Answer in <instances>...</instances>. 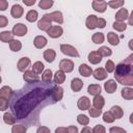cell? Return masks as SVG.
Masks as SVG:
<instances>
[{
	"label": "cell",
	"mask_w": 133,
	"mask_h": 133,
	"mask_svg": "<svg viewBox=\"0 0 133 133\" xmlns=\"http://www.w3.org/2000/svg\"><path fill=\"white\" fill-rule=\"evenodd\" d=\"M52 87H38L36 89H32L26 95L20 97H14V103L10 105L11 110L15 114V117L18 119L25 118L35 106L39 104L41 101L50 97V91Z\"/></svg>",
	"instance_id": "obj_1"
},
{
	"label": "cell",
	"mask_w": 133,
	"mask_h": 133,
	"mask_svg": "<svg viewBox=\"0 0 133 133\" xmlns=\"http://www.w3.org/2000/svg\"><path fill=\"white\" fill-rule=\"evenodd\" d=\"M133 55L131 54L126 60L118 63L114 69V78L115 80L123 84L131 86L133 85V62H132Z\"/></svg>",
	"instance_id": "obj_2"
},
{
	"label": "cell",
	"mask_w": 133,
	"mask_h": 133,
	"mask_svg": "<svg viewBox=\"0 0 133 133\" xmlns=\"http://www.w3.org/2000/svg\"><path fill=\"white\" fill-rule=\"evenodd\" d=\"M60 51H61L62 54H64L66 56L79 57V53H78L77 49L75 47H73L72 45H69V44H62V45H60Z\"/></svg>",
	"instance_id": "obj_3"
},
{
	"label": "cell",
	"mask_w": 133,
	"mask_h": 133,
	"mask_svg": "<svg viewBox=\"0 0 133 133\" xmlns=\"http://www.w3.org/2000/svg\"><path fill=\"white\" fill-rule=\"evenodd\" d=\"M50 97H51V99L53 100L54 103H55V102H59V101L62 99V97H63V88H62L61 86L55 84V85L52 86V88H51Z\"/></svg>",
	"instance_id": "obj_4"
},
{
	"label": "cell",
	"mask_w": 133,
	"mask_h": 133,
	"mask_svg": "<svg viewBox=\"0 0 133 133\" xmlns=\"http://www.w3.org/2000/svg\"><path fill=\"white\" fill-rule=\"evenodd\" d=\"M51 26H52V22H51V20L49 18V14H45L42 17V19L37 22V28L39 30H42V31H46L47 32L48 29Z\"/></svg>",
	"instance_id": "obj_5"
},
{
	"label": "cell",
	"mask_w": 133,
	"mask_h": 133,
	"mask_svg": "<svg viewBox=\"0 0 133 133\" xmlns=\"http://www.w3.org/2000/svg\"><path fill=\"white\" fill-rule=\"evenodd\" d=\"M59 70L65 73H71L74 70V62L71 59H61L59 62Z\"/></svg>",
	"instance_id": "obj_6"
},
{
	"label": "cell",
	"mask_w": 133,
	"mask_h": 133,
	"mask_svg": "<svg viewBox=\"0 0 133 133\" xmlns=\"http://www.w3.org/2000/svg\"><path fill=\"white\" fill-rule=\"evenodd\" d=\"M23 79L25 82L29 83V84H34V83H38L39 82V78L36 74H34L32 71H25L24 75H23Z\"/></svg>",
	"instance_id": "obj_7"
},
{
	"label": "cell",
	"mask_w": 133,
	"mask_h": 133,
	"mask_svg": "<svg viewBox=\"0 0 133 133\" xmlns=\"http://www.w3.org/2000/svg\"><path fill=\"white\" fill-rule=\"evenodd\" d=\"M47 33H48V35H49L50 37H52V38H58V37H60V36L62 35L63 29H62L59 25H52V26L48 29Z\"/></svg>",
	"instance_id": "obj_8"
},
{
	"label": "cell",
	"mask_w": 133,
	"mask_h": 133,
	"mask_svg": "<svg viewBox=\"0 0 133 133\" xmlns=\"http://www.w3.org/2000/svg\"><path fill=\"white\" fill-rule=\"evenodd\" d=\"M27 26L24 25L23 23H18L16 24L14 27H12V30H11V33L14 35H17V36H24L26 33H27Z\"/></svg>",
	"instance_id": "obj_9"
},
{
	"label": "cell",
	"mask_w": 133,
	"mask_h": 133,
	"mask_svg": "<svg viewBox=\"0 0 133 133\" xmlns=\"http://www.w3.org/2000/svg\"><path fill=\"white\" fill-rule=\"evenodd\" d=\"M91 5L92 8L98 12H104L107 9V2L103 0H94Z\"/></svg>",
	"instance_id": "obj_10"
},
{
	"label": "cell",
	"mask_w": 133,
	"mask_h": 133,
	"mask_svg": "<svg viewBox=\"0 0 133 133\" xmlns=\"http://www.w3.org/2000/svg\"><path fill=\"white\" fill-rule=\"evenodd\" d=\"M77 106H78V108H79L80 110H88V109L90 108V100H89L87 97L83 96V97H81V98L78 100Z\"/></svg>",
	"instance_id": "obj_11"
},
{
	"label": "cell",
	"mask_w": 133,
	"mask_h": 133,
	"mask_svg": "<svg viewBox=\"0 0 133 133\" xmlns=\"http://www.w3.org/2000/svg\"><path fill=\"white\" fill-rule=\"evenodd\" d=\"M24 14V8L20 5V4H14L11 9H10V15L12 18L15 19H19L23 16Z\"/></svg>",
	"instance_id": "obj_12"
},
{
	"label": "cell",
	"mask_w": 133,
	"mask_h": 133,
	"mask_svg": "<svg viewBox=\"0 0 133 133\" xmlns=\"http://www.w3.org/2000/svg\"><path fill=\"white\" fill-rule=\"evenodd\" d=\"M116 88H117V83L112 79H109L104 83V89L107 94H113L116 90Z\"/></svg>",
	"instance_id": "obj_13"
},
{
	"label": "cell",
	"mask_w": 133,
	"mask_h": 133,
	"mask_svg": "<svg viewBox=\"0 0 133 133\" xmlns=\"http://www.w3.org/2000/svg\"><path fill=\"white\" fill-rule=\"evenodd\" d=\"M30 65V59L28 57H21L17 63V68L20 72L27 71V68Z\"/></svg>",
	"instance_id": "obj_14"
},
{
	"label": "cell",
	"mask_w": 133,
	"mask_h": 133,
	"mask_svg": "<svg viewBox=\"0 0 133 133\" xmlns=\"http://www.w3.org/2000/svg\"><path fill=\"white\" fill-rule=\"evenodd\" d=\"M97 22H98V17L95 16V15H89L86 18V22H85L86 28L90 29V30H94L95 28H97Z\"/></svg>",
	"instance_id": "obj_15"
},
{
	"label": "cell",
	"mask_w": 133,
	"mask_h": 133,
	"mask_svg": "<svg viewBox=\"0 0 133 133\" xmlns=\"http://www.w3.org/2000/svg\"><path fill=\"white\" fill-rule=\"evenodd\" d=\"M49 18L51 22H55L57 24H62L63 23V16L61 11H53L49 14Z\"/></svg>",
	"instance_id": "obj_16"
},
{
	"label": "cell",
	"mask_w": 133,
	"mask_h": 133,
	"mask_svg": "<svg viewBox=\"0 0 133 133\" xmlns=\"http://www.w3.org/2000/svg\"><path fill=\"white\" fill-rule=\"evenodd\" d=\"M47 43H48L47 38H46L45 36H43V35H37V36H35L34 39H33V45H34V47L37 48V49L44 48V47L47 45Z\"/></svg>",
	"instance_id": "obj_17"
},
{
	"label": "cell",
	"mask_w": 133,
	"mask_h": 133,
	"mask_svg": "<svg viewBox=\"0 0 133 133\" xmlns=\"http://www.w3.org/2000/svg\"><path fill=\"white\" fill-rule=\"evenodd\" d=\"M88 61L91 63V64H98L102 61V56L97 52V51H91L89 52L88 54Z\"/></svg>",
	"instance_id": "obj_18"
},
{
	"label": "cell",
	"mask_w": 133,
	"mask_h": 133,
	"mask_svg": "<svg viewBox=\"0 0 133 133\" xmlns=\"http://www.w3.org/2000/svg\"><path fill=\"white\" fill-rule=\"evenodd\" d=\"M92 76H94L95 79L101 81V80H104V79L107 78V73H106L105 69H103V68H98V69H96V70L92 72Z\"/></svg>",
	"instance_id": "obj_19"
},
{
	"label": "cell",
	"mask_w": 133,
	"mask_h": 133,
	"mask_svg": "<svg viewBox=\"0 0 133 133\" xmlns=\"http://www.w3.org/2000/svg\"><path fill=\"white\" fill-rule=\"evenodd\" d=\"M129 17V12L127 8H121L116 14H115V21L116 22H124L127 20Z\"/></svg>",
	"instance_id": "obj_20"
},
{
	"label": "cell",
	"mask_w": 133,
	"mask_h": 133,
	"mask_svg": "<svg viewBox=\"0 0 133 133\" xmlns=\"http://www.w3.org/2000/svg\"><path fill=\"white\" fill-rule=\"evenodd\" d=\"M82 87H83V82H82L81 79H79V78L72 79V81H71V88H72L73 91L78 92V91H80L82 89Z\"/></svg>",
	"instance_id": "obj_21"
},
{
	"label": "cell",
	"mask_w": 133,
	"mask_h": 133,
	"mask_svg": "<svg viewBox=\"0 0 133 133\" xmlns=\"http://www.w3.org/2000/svg\"><path fill=\"white\" fill-rule=\"evenodd\" d=\"M14 94V90L9 87V86H3L0 88V97L3 98V99H6V100H10L11 99V96Z\"/></svg>",
	"instance_id": "obj_22"
},
{
	"label": "cell",
	"mask_w": 133,
	"mask_h": 133,
	"mask_svg": "<svg viewBox=\"0 0 133 133\" xmlns=\"http://www.w3.org/2000/svg\"><path fill=\"white\" fill-rule=\"evenodd\" d=\"M43 56H44V58H45V60H46L47 62L51 63V62H53L54 59L56 58V52H55L53 49H47V50H45Z\"/></svg>",
	"instance_id": "obj_23"
},
{
	"label": "cell",
	"mask_w": 133,
	"mask_h": 133,
	"mask_svg": "<svg viewBox=\"0 0 133 133\" xmlns=\"http://www.w3.org/2000/svg\"><path fill=\"white\" fill-rule=\"evenodd\" d=\"M78 71H79V73H80V75L81 76H83V77H89V76H91V74H92V70H91V68L90 66H88L87 64H85V63H82V64H80V66H79V69H78Z\"/></svg>",
	"instance_id": "obj_24"
},
{
	"label": "cell",
	"mask_w": 133,
	"mask_h": 133,
	"mask_svg": "<svg viewBox=\"0 0 133 133\" xmlns=\"http://www.w3.org/2000/svg\"><path fill=\"white\" fill-rule=\"evenodd\" d=\"M101 90H102V87H101L100 84H89L88 87H87L88 94L94 96V97L101 95Z\"/></svg>",
	"instance_id": "obj_25"
},
{
	"label": "cell",
	"mask_w": 133,
	"mask_h": 133,
	"mask_svg": "<svg viewBox=\"0 0 133 133\" xmlns=\"http://www.w3.org/2000/svg\"><path fill=\"white\" fill-rule=\"evenodd\" d=\"M92 105L95 108H98V109H102L105 105V99L104 97H102L101 95L99 96H95L94 97V100H92Z\"/></svg>",
	"instance_id": "obj_26"
},
{
	"label": "cell",
	"mask_w": 133,
	"mask_h": 133,
	"mask_svg": "<svg viewBox=\"0 0 133 133\" xmlns=\"http://www.w3.org/2000/svg\"><path fill=\"white\" fill-rule=\"evenodd\" d=\"M107 41L112 46H117L119 44V37H118V35L116 33H114V32H112V31H110V32L107 33Z\"/></svg>",
	"instance_id": "obj_27"
},
{
	"label": "cell",
	"mask_w": 133,
	"mask_h": 133,
	"mask_svg": "<svg viewBox=\"0 0 133 133\" xmlns=\"http://www.w3.org/2000/svg\"><path fill=\"white\" fill-rule=\"evenodd\" d=\"M53 79H54V83H55L56 85H59V84H61V83L64 82V80H65V74H64L62 71L58 70V71L54 74Z\"/></svg>",
	"instance_id": "obj_28"
},
{
	"label": "cell",
	"mask_w": 133,
	"mask_h": 133,
	"mask_svg": "<svg viewBox=\"0 0 133 133\" xmlns=\"http://www.w3.org/2000/svg\"><path fill=\"white\" fill-rule=\"evenodd\" d=\"M52 78H53V74H52V71L50 69L45 70L43 72V74H42V81H43V83L50 84L51 81H52Z\"/></svg>",
	"instance_id": "obj_29"
},
{
	"label": "cell",
	"mask_w": 133,
	"mask_h": 133,
	"mask_svg": "<svg viewBox=\"0 0 133 133\" xmlns=\"http://www.w3.org/2000/svg\"><path fill=\"white\" fill-rule=\"evenodd\" d=\"M110 112H111V114L114 116V118H117V119L122 118L123 115H124V111H123L122 107H119V106H117V105L112 106L111 109H110Z\"/></svg>",
	"instance_id": "obj_30"
},
{
	"label": "cell",
	"mask_w": 133,
	"mask_h": 133,
	"mask_svg": "<svg viewBox=\"0 0 133 133\" xmlns=\"http://www.w3.org/2000/svg\"><path fill=\"white\" fill-rule=\"evenodd\" d=\"M14 39V34L11 33V31H2L0 32V41L2 43H9Z\"/></svg>",
	"instance_id": "obj_31"
},
{
	"label": "cell",
	"mask_w": 133,
	"mask_h": 133,
	"mask_svg": "<svg viewBox=\"0 0 133 133\" xmlns=\"http://www.w3.org/2000/svg\"><path fill=\"white\" fill-rule=\"evenodd\" d=\"M3 121L6 125H15L17 122V118L15 117V115L10 112H5L3 114Z\"/></svg>",
	"instance_id": "obj_32"
},
{
	"label": "cell",
	"mask_w": 133,
	"mask_h": 133,
	"mask_svg": "<svg viewBox=\"0 0 133 133\" xmlns=\"http://www.w3.org/2000/svg\"><path fill=\"white\" fill-rule=\"evenodd\" d=\"M121 94H122V97L125 100L130 101V100L133 99V88H131V87H124L122 89V92Z\"/></svg>",
	"instance_id": "obj_33"
},
{
	"label": "cell",
	"mask_w": 133,
	"mask_h": 133,
	"mask_svg": "<svg viewBox=\"0 0 133 133\" xmlns=\"http://www.w3.org/2000/svg\"><path fill=\"white\" fill-rule=\"evenodd\" d=\"M9 49L12 52H18L22 49V43L18 39H12L11 42H9Z\"/></svg>",
	"instance_id": "obj_34"
},
{
	"label": "cell",
	"mask_w": 133,
	"mask_h": 133,
	"mask_svg": "<svg viewBox=\"0 0 133 133\" xmlns=\"http://www.w3.org/2000/svg\"><path fill=\"white\" fill-rule=\"evenodd\" d=\"M44 68H45V65H44V63L42 61H35L33 63V65H32V72L34 74H36V75H39L44 71Z\"/></svg>",
	"instance_id": "obj_35"
},
{
	"label": "cell",
	"mask_w": 133,
	"mask_h": 133,
	"mask_svg": "<svg viewBox=\"0 0 133 133\" xmlns=\"http://www.w3.org/2000/svg\"><path fill=\"white\" fill-rule=\"evenodd\" d=\"M37 17H38V14H37V11L34 10V9H30V10L26 14V20H27L28 22H30V23L35 22V21L37 20Z\"/></svg>",
	"instance_id": "obj_36"
},
{
	"label": "cell",
	"mask_w": 133,
	"mask_h": 133,
	"mask_svg": "<svg viewBox=\"0 0 133 133\" xmlns=\"http://www.w3.org/2000/svg\"><path fill=\"white\" fill-rule=\"evenodd\" d=\"M97 52H98L102 57H108V56H110V55L112 54L111 49L108 48V47H106V46H102V47H100V48L97 50Z\"/></svg>",
	"instance_id": "obj_37"
},
{
	"label": "cell",
	"mask_w": 133,
	"mask_h": 133,
	"mask_svg": "<svg viewBox=\"0 0 133 133\" xmlns=\"http://www.w3.org/2000/svg\"><path fill=\"white\" fill-rule=\"evenodd\" d=\"M27 128L23 124H15L11 128V133H26Z\"/></svg>",
	"instance_id": "obj_38"
},
{
	"label": "cell",
	"mask_w": 133,
	"mask_h": 133,
	"mask_svg": "<svg viewBox=\"0 0 133 133\" xmlns=\"http://www.w3.org/2000/svg\"><path fill=\"white\" fill-rule=\"evenodd\" d=\"M53 4H54L53 0H41L38 2V6L42 9H49L52 7Z\"/></svg>",
	"instance_id": "obj_39"
},
{
	"label": "cell",
	"mask_w": 133,
	"mask_h": 133,
	"mask_svg": "<svg viewBox=\"0 0 133 133\" xmlns=\"http://www.w3.org/2000/svg\"><path fill=\"white\" fill-rule=\"evenodd\" d=\"M112 27H113V29H115L116 31H118V32H123V31L126 30V28H127V24H126L125 22H116V21H115V22L113 23Z\"/></svg>",
	"instance_id": "obj_40"
},
{
	"label": "cell",
	"mask_w": 133,
	"mask_h": 133,
	"mask_svg": "<svg viewBox=\"0 0 133 133\" xmlns=\"http://www.w3.org/2000/svg\"><path fill=\"white\" fill-rule=\"evenodd\" d=\"M91 39L95 44H102L104 42V34L102 32H96L92 34Z\"/></svg>",
	"instance_id": "obj_41"
},
{
	"label": "cell",
	"mask_w": 133,
	"mask_h": 133,
	"mask_svg": "<svg viewBox=\"0 0 133 133\" xmlns=\"http://www.w3.org/2000/svg\"><path fill=\"white\" fill-rule=\"evenodd\" d=\"M77 122H78L80 125H82V126H87L88 123H89V118H88V116L85 115V114H78V116H77Z\"/></svg>",
	"instance_id": "obj_42"
},
{
	"label": "cell",
	"mask_w": 133,
	"mask_h": 133,
	"mask_svg": "<svg viewBox=\"0 0 133 133\" xmlns=\"http://www.w3.org/2000/svg\"><path fill=\"white\" fill-rule=\"evenodd\" d=\"M125 4V2L123 0H112L107 2V5H109L111 8H119Z\"/></svg>",
	"instance_id": "obj_43"
},
{
	"label": "cell",
	"mask_w": 133,
	"mask_h": 133,
	"mask_svg": "<svg viewBox=\"0 0 133 133\" xmlns=\"http://www.w3.org/2000/svg\"><path fill=\"white\" fill-rule=\"evenodd\" d=\"M103 121H104L105 123L111 124V123H113V122L115 121V118H114V116L111 114L110 111H105V112L103 113Z\"/></svg>",
	"instance_id": "obj_44"
},
{
	"label": "cell",
	"mask_w": 133,
	"mask_h": 133,
	"mask_svg": "<svg viewBox=\"0 0 133 133\" xmlns=\"http://www.w3.org/2000/svg\"><path fill=\"white\" fill-rule=\"evenodd\" d=\"M114 69H115V64L112 60H107L106 63H105V71L106 73H112L114 72Z\"/></svg>",
	"instance_id": "obj_45"
},
{
	"label": "cell",
	"mask_w": 133,
	"mask_h": 133,
	"mask_svg": "<svg viewBox=\"0 0 133 133\" xmlns=\"http://www.w3.org/2000/svg\"><path fill=\"white\" fill-rule=\"evenodd\" d=\"M88 113L91 117H98L102 114V109H98V108H95V107H91L88 109Z\"/></svg>",
	"instance_id": "obj_46"
},
{
	"label": "cell",
	"mask_w": 133,
	"mask_h": 133,
	"mask_svg": "<svg viewBox=\"0 0 133 133\" xmlns=\"http://www.w3.org/2000/svg\"><path fill=\"white\" fill-rule=\"evenodd\" d=\"M8 105H9L8 100L0 97V111H5L8 108Z\"/></svg>",
	"instance_id": "obj_47"
},
{
	"label": "cell",
	"mask_w": 133,
	"mask_h": 133,
	"mask_svg": "<svg viewBox=\"0 0 133 133\" xmlns=\"http://www.w3.org/2000/svg\"><path fill=\"white\" fill-rule=\"evenodd\" d=\"M91 130L92 133H106V129L103 125H96Z\"/></svg>",
	"instance_id": "obj_48"
},
{
	"label": "cell",
	"mask_w": 133,
	"mask_h": 133,
	"mask_svg": "<svg viewBox=\"0 0 133 133\" xmlns=\"http://www.w3.org/2000/svg\"><path fill=\"white\" fill-rule=\"evenodd\" d=\"M109 133H126V130L124 128H121V127H111L109 129Z\"/></svg>",
	"instance_id": "obj_49"
},
{
	"label": "cell",
	"mask_w": 133,
	"mask_h": 133,
	"mask_svg": "<svg viewBox=\"0 0 133 133\" xmlns=\"http://www.w3.org/2000/svg\"><path fill=\"white\" fill-rule=\"evenodd\" d=\"M7 24H8V19L5 16L0 15V28H3L5 26H7Z\"/></svg>",
	"instance_id": "obj_50"
},
{
	"label": "cell",
	"mask_w": 133,
	"mask_h": 133,
	"mask_svg": "<svg viewBox=\"0 0 133 133\" xmlns=\"http://www.w3.org/2000/svg\"><path fill=\"white\" fill-rule=\"evenodd\" d=\"M106 26V20L103 18H98L97 22V28H104Z\"/></svg>",
	"instance_id": "obj_51"
},
{
	"label": "cell",
	"mask_w": 133,
	"mask_h": 133,
	"mask_svg": "<svg viewBox=\"0 0 133 133\" xmlns=\"http://www.w3.org/2000/svg\"><path fill=\"white\" fill-rule=\"evenodd\" d=\"M36 133H51L50 129L46 126H39L36 130Z\"/></svg>",
	"instance_id": "obj_52"
},
{
	"label": "cell",
	"mask_w": 133,
	"mask_h": 133,
	"mask_svg": "<svg viewBox=\"0 0 133 133\" xmlns=\"http://www.w3.org/2000/svg\"><path fill=\"white\" fill-rule=\"evenodd\" d=\"M8 7V2L6 0H0V10L4 11Z\"/></svg>",
	"instance_id": "obj_53"
},
{
	"label": "cell",
	"mask_w": 133,
	"mask_h": 133,
	"mask_svg": "<svg viewBox=\"0 0 133 133\" xmlns=\"http://www.w3.org/2000/svg\"><path fill=\"white\" fill-rule=\"evenodd\" d=\"M66 129H68V133H79L78 128L76 126H69Z\"/></svg>",
	"instance_id": "obj_54"
},
{
	"label": "cell",
	"mask_w": 133,
	"mask_h": 133,
	"mask_svg": "<svg viewBox=\"0 0 133 133\" xmlns=\"http://www.w3.org/2000/svg\"><path fill=\"white\" fill-rule=\"evenodd\" d=\"M55 133H68V129L65 127H58L56 128Z\"/></svg>",
	"instance_id": "obj_55"
},
{
	"label": "cell",
	"mask_w": 133,
	"mask_h": 133,
	"mask_svg": "<svg viewBox=\"0 0 133 133\" xmlns=\"http://www.w3.org/2000/svg\"><path fill=\"white\" fill-rule=\"evenodd\" d=\"M80 133H92V130H91V128H89L88 126H84V127L82 128V130H81Z\"/></svg>",
	"instance_id": "obj_56"
},
{
	"label": "cell",
	"mask_w": 133,
	"mask_h": 133,
	"mask_svg": "<svg viewBox=\"0 0 133 133\" xmlns=\"http://www.w3.org/2000/svg\"><path fill=\"white\" fill-rule=\"evenodd\" d=\"M23 3L27 6H31V5L35 4V0H23Z\"/></svg>",
	"instance_id": "obj_57"
},
{
	"label": "cell",
	"mask_w": 133,
	"mask_h": 133,
	"mask_svg": "<svg viewBox=\"0 0 133 133\" xmlns=\"http://www.w3.org/2000/svg\"><path fill=\"white\" fill-rule=\"evenodd\" d=\"M132 17H133V12L131 14L130 17H128V18H129V25H132V23H133V21H132Z\"/></svg>",
	"instance_id": "obj_58"
},
{
	"label": "cell",
	"mask_w": 133,
	"mask_h": 133,
	"mask_svg": "<svg viewBox=\"0 0 133 133\" xmlns=\"http://www.w3.org/2000/svg\"><path fill=\"white\" fill-rule=\"evenodd\" d=\"M1 81H2V79H1V77H0V83H1Z\"/></svg>",
	"instance_id": "obj_59"
},
{
	"label": "cell",
	"mask_w": 133,
	"mask_h": 133,
	"mask_svg": "<svg viewBox=\"0 0 133 133\" xmlns=\"http://www.w3.org/2000/svg\"><path fill=\"white\" fill-rule=\"evenodd\" d=\"M0 71H1V66H0Z\"/></svg>",
	"instance_id": "obj_60"
}]
</instances>
